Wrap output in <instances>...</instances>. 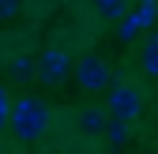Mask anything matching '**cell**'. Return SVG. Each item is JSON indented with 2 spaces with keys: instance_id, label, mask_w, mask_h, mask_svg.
<instances>
[{
  "instance_id": "cell-1",
  "label": "cell",
  "mask_w": 158,
  "mask_h": 154,
  "mask_svg": "<svg viewBox=\"0 0 158 154\" xmlns=\"http://www.w3.org/2000/svg\"><path fill=\"white\" fill-rule=\"evenodd\" d=\"M8 128H11V136L19 143L42 139L45 128H49V105L42 98H19V102H11V109H8Z\"/></svg>"
},
{
  "instance_id": "cell-2",
  "label": "cell",
  "mask_w": 158,
  "mask_h": 154,
  "mask_svg": "<svg viewBox=\"0 0 158 154\" xmlns=\"http://www.w3.org/2000/svg\"><path fill=\"white\" fill-rule=\"evenodd\" d=\"M75 83H79V90H83V94H98V90H106L109 87V64L102 60V56H98V53H87L83 56V60H79L75 64Z\"/></svg>"
},
{
  "instance_id": "cell-3",
  "label": "cell",
  "mask_w": 158,
  "mask_h": 154,
  "mask_svg": "<svg viewBox=\"0 0 158 154\" xmlns=\"http://www.w3.org/2000/svg\"><path fill=\"white\" fill-rule=\"evenodd\" d=\"M139 113H143V94L139 87H132V83H117L109 90V117L117 120H139Z\"/></svg>"
},
{
  "instance_id": "cell-4",
  "label": "cell",
  "mask_w": 158,
  "mask_h": 154,
  "mask_svg": "<svg viewBox=\"0 0 158 154\" xmlns=\"http://www.w3.org/2000/svg\"><path fill=\"white\" fill-rule=\"evenodd\" d=\"M68 71H72V64H68V53H64L60 45H49L42 56H38V79H42L45 87L64 83V79H68Z\"/></svg>"
},
{
  "instance_id": "cell-5",
  "label": "cell",
  "mask_w": 158,
  "mask_h": 154,
  "mask_svg": "<svg viewBox=\"0 0 158 154\" xmlns=\"http://www.w3.org/2000/svg\"><path fill=\"white\" fill-rule=\"evenodd\" d=\"M106 124H109V109H102V105H83L79 109V132L83 136H102Z\"/></svg>"
},
{
  "instance_id": "cell-6",
  "label": "cell",
  "mask_w": 158,
  "mask_h": 154,
  "mask_svg": "<svg viewBox=\"0 0 158 154\" xmlns=\"http://www.w3.org/2000/svg\"><path fill=\"white\" fill-rule=\"evenodd\" d=\"M139 68L143 75H151V79H158V34H151L143 49H139Z\"/></svg>"
},
{
  "instance_id": "cell-7",
  "label": "cell",
  "mask_w": 158,
  "mask_h": 154,
  "mask_svg": "<svg viewBox=\"0 0 158 154\" xmlns=\"http://www.w3.org/2000/svg\"><path fill=\"white\" fill-rule=\"evenodd\" d=\"M8 71H11L15 83H30V79H38V60L34 56H15V60L8 64Z\"/></svg>"
},
{
  "instance_id": "cell-8",
  "label": "cell",
  "mask_w": 158,
  "mask_h": 154,
  "mask_svg": "<svg viewBox=\"0 0 158 154\" xmlns=\"http://www.w3.org/2000/svg\"><path fill=\"white\" fill-rule=\"evenodd\" d=\"M102 136L109 139V154H117L124 143H128V120H117V117H109V124H106V132Z\"/></svg>"
},
{
  "instance_id": "cell-9",
  "label": "cell",
  "mask_w": 158,
  "mask_h": 154,
  "mask_svg": "<svg viewBox=\"0 0 158 154\" xmlns=\"http://www.w3.org/2000/svg\"><path fill=\"white\" fill-rule=\"evenodd\" d=\"M94 11L106 19V23H117V19L128 15V0H94Z\"/></svg>"
},
{
  "instance_id": "cell-10",
  "label": "cell",
  "mask_w": 158,
  "mask_h": 154,
  "mask_svg": "<svg viewBox=\"0 0 158 154\" xmlns=\"http://www.w3.org/2000/svg\"><path fill=\"white\" fill-rule=\"evenodd\" d=\"M154 15H158V0H143V4H139V11H135V19H139V26L154 23Z\"/></svg>"
},
{
  "instance_id": "cell-11",
  "label": "cell",
  "mask_w": 158,
  "mask_h": 154,
  "mask_svg": "<svg viewBox=\"0 0 158 154\" xmlns=\"http://www.w3.org/2000/svg\"><path fill=\"white\" fill-rule=\"evenodd\" d=\"M19 8H23L19 0H0V23H11V19L19 15Z\"/></svg>"
},
{
  "instance_id": "cell-12",
  "label": "cell",
  "mask_w": 158,
  "mask_h": 154,
  "mask_svg": "<svg viewBox=\"0 0 158 154\" xmlns=\"http://www.w3.org/2000/svg\"><path fill=\"white\" fill-rule=\"evenodd\" d=\"M8 109H11V98H8V90H4V83H0V132L8 128Z\"/></svg>"
}]
</instances>
